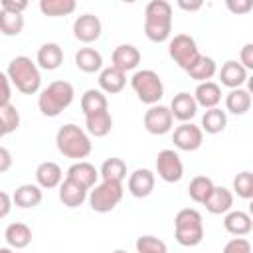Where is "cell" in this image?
Instances as JSON below:
<instances>
[{
  "label": "cell",
  "mask_w": 253,
  "mask_h": 253,
  "mask_svg": "<svg viewBox=\"0 0 253 253\" xmlns=\"http://www.w3.org/2000/svg\"><path fill=\"white\" fill-rule=\"evenodd\" d=\"M170 111H172V117L178 119L180 123H190L198 113L196 97L186 91H180L178 95H174V99L170 103Z\"/></svg>",
  "instance_id": "2e32d148"
},
{
  "label": "cell",
  "mask_w": 253,
  "mask_h": 253,
  "mask_svg": "<svg viewBox=\"0 0 253 253\" xmlns=\"http://www.w3.org/2000/svg\"><path fill=\"white\" fill-rule=\"evenodd\" d=\"M172 125H174V117H172L170 107L152 105V107L144 113V128H146L150 134L162 136V134L170 132Z\"/></svg>",
  "instance_id": "30bf717a"
},
{
  "label": "cell",
  "mask_w": 253,
  "mask_h": 253,
  "mask_svg": "<svg viewBox=\"0 0 253 253\" xmlns=\"http://www.w3.org/2000/svg\"><path fill=\"white\" fill-rule=\"evenodd\" d=\"M55 146L65 158H73L77 162L87 158L93 148L89 132L83 130L75 123H67V125L59 126V130L55 134Z\"/></svg>",
  "instance_id": "7a4b0ae2"
},
{
  "label": "cell",
  "mask_w": 253,
  "mask_h": 253,
  "mask_svg": "<svg viewBox=\"0 0 253 253\" xmlns=\"http://www.w3.org/2000/svg\"><path fill=\"white\" fill-rule=\"evenodd\" d=\"M81 111L85 117L93 115V113H101V111H109V101L107 95L101 89H87L81 95Z\"/></svg>",
  "instance_id": "f1b7e54d"
},
{
  "label": "cell",
  "mask_w": 253,
  "mask_h": 253,
  "mask_svg": "<svg viewBox=\"0 0 253 253\" xmlns=\"http://www.w3.org/2000/svg\"><path fill=\"white\" fill-rule=\"evenodd\" d=\"M154 182H156V178H154V172L152 170H148V168H136L132 174H128L126 190L134 198H146V196L152 194Z\"/></svg>",
  "instance_id": "4fadbf2b"
},
{
  "label": "cell",
  "mask_w": 253,
  "mask_h": 253,
  "mask_svg": "<svg viewBox=\"0 0 253 253\" xmlns=\"http://www.w3.org/2000/svg\"><path fill=\"white\" fill-rule=\"evenodd\" d=\"M194 97H196L198 107H204L206 111L208 109H215L219 105V101H221V87L215 81L198 83V87L194 91Z\"/></svg>",
  "instance_id": "d4e9b609"
},
{
  "label": "cell",
  "mask_w": 253,
  "mask_h": 253,
  "mask_svg": "<svg viewBox=\"0 0 253 253\" xmlns=\"http://www.w3.org/2000/svg\"><path fill=\"white\" fill-rule=\"evenodd\" d=\"M0 253H14L12 247H0Z\"/></svg>",
  "instance_id": "681fc988"
},
{
  "label": "cell",
  "mask_w": 253,
  "mask_h": 253,
  "mask_svg": "<svg viewBox=\"0 0 253 253\" xmlns=\"http://www.w3.org/2000/svg\"><path fill=\"white\" fill-rule=\"evenodd\" d=\"M12 166V154L6 146L0 148V172H8V168Z\"/></svg>",
  "instance_id": "f6af8a7d"
},
{
  "label": "cell",
  "mask_w": 253,
  "mask_h": 253,
  "mask_svg": "<svg viewBox=\"0 0 253 253\" xmlns=\"http://www.w3.org/2000/svg\"><path fill=\"white\" fill-rule=\"evenodd\" d=\"M126 85V73L109 65L105 67L101 73H99V89L103 93H109V95H117L125 89Z\"/></svg>",
  "instance_id": "44dd1931"
},
{
  "label": "cell",
  "mask_w": 253,
  "mask_h": 253,
  "mask_svg": "<svg viewBox=\"0 0 253 253\" xmlns=\"http://www.w3.org/2000/svg\"><path fill=\"white\" fill-rule=\"evenodd\" d=\"M156 174L168 184L180 182L184 176V164L180 160V154L172 148L160 150L156 156Z\"/></svg>",
  "instance_id": "9c48e42d"
},
{
  "label": "cell",
  "mask_w": 253,
  "mask_h": 253,
  "mask_svg": "<svg viewBox=\"0 0 253 253\" xmlns=\"http://www.w3.org/2000/svg\"><path fill=\"white\" fill-rule=\"evenodd\" d=\"M111 128H113V117L109 111H101V113H93L85 117V130L95 138L107 136Z\"/></svg>",
  "instance_id": "83f0119b"
},
{
  "label": "cell",
  "mask_w": 253,
  "mask_h": 253,
  "mask_svg": "<svg viewBox=\"0 0 253 253\" xmlns=\"http://www.w3.org/2000/svg\"><path fill=\"white\" fill-rule=\"evenodd\" d=\"M6 75L10 77L12 85L24 93V95H34L42 87V73L36 61L28 55H18L8 63Z\"/></svg>",
  "instance_id": "3957f363"
},
{
  "label": "cell",
  "mask_w": 253,
  "mask_h": 253,
  "mask_svg": "<svg viewBox=\"0 0 253 253\" xmlns=\"http://www.w3.org/2000/svg\"><path fill=\"white\" fill-rule=\"evenodd\" d=\"M4 241L12 249H24L32 243V229L22 221H14L4 229Z\"/></svg>",
  "instance_id": "cb8c5ba5"
},
{
  "label": "cell",
  "mask_w": 253,
  "mask_h": 253,
  "mask_svg": "<svg viewBox=\"0 0 253 253\" xmlns=\"http://www.w3.org/2000/svg\"><path fill=\"white\" fill-rule=\"evenodd\" d=\"M0 200H2V206H0V217H6L10 213V208H12V200L8 192H0Z\"/></svg>",
  "instance_id": "bcb514c9"
},
{
  "label": "cell",
  "mask_w": 253,
  "mask_h": 253,
  "mask_svg": "<svg viewBox=\"0 0 253 253\" xmlns=\"http://www.w3.org/2000/svg\"><path fill=\"white\" fill-rule=\"evenodd\" d=\"M75 0H42L40 2V10L43 16L49 18H59V16H67L75 10Z\"/></svg>",
  "instance_id": "e575fe53"
},
{
  "label": "cell",
  "mask_w": 253,
  "mask_h": 253,
  "mask_svg": "<svg viewBox=\"0 0 253 253\" xmlns=\"http://www.w3.org/2000/svg\"><path fill=\"white\" fill-rule=\"evenodd\" d=\"M87 198H89V190L83 188L81 184H77V182H73L69 178H65L61 182V186H59V200H61L63 206L79 208Z\"/></svg>",
  "instance_id": "7402d4cb"
},
{
  "label": "cell",
  "mask_w": 253,
  "mask_h": 253,
  "mask_svg": "<svg viewBox=\"0 0 253 253\" xmlns=\"http://www.w3.org/2000/svg\"><path fill=\"white\" fill-rule=\"evenodd\" d=\"M0 83H2V101H0V107L2 105H8L10 103V97H12V93H10V77L6 75V73H2L0 75Z\"/></svg>",
  "instance_id": "ee69618b"
},
{
  "label": "cell",
  "mask_w": 253,
  "mask_h": 253,
  "mask_svg": "<svg viewBox=\"0 0 253 253\" xmlns=\"http://www.w3.org/2000/svg\"><path fill=\"white\" fill-rule=\"evenodd\" d=\"M123 184L121 182H99L95 188L89 190V206L93 211H99V213H107V211H113L119 202L123 200Z\"/></svg>",
  "instance_id": "52a82bcc"
},
{
  "label": "cell",
  "mask_w": 253,
  "mask_h": 253,
  "mask_svg": "<svg viewBox=\"0 0 253 253\" xmlns=\"http://www.w3.org/2000/svg\"><path fill=\"white\" fill-rule=\"evenodd\" d=\"M130 87L136 93L138 101L144 105H158V101L164 97V83L160 75L152 69H138L130 77Z\"/></svg>",
  "instance_id": "8992f818"
},
{
  "label": "cell",
  "mask_w": 253,
  "mask_h": 253,
  "mask_svg": "<svg viewBox=\"0 0 253 253\" xmlns=\"http://www.w3.org/2000/svg\"><path fill=\"white\" fill-rule=\"evenodd\" d=\"M233 192L243 200H253V172H239L233 178Z\"/></svg>",
  "instance_id": "74e56055"
},
{
  "label": "cell",
  "mask_w": 253,
  "mask_h": 253,
  "mask_svg": "<svg viewBox=\"0 0 253 253\" xmlns=\"http://www.w3.org/2000/svg\"><path fill=\"white\" fill-rule=\"evenodd\" d=\"M75 67L83 73L103 71V55L95 47H79L75 53Z\"/></svg>",
  "instance_id": "484cf974"
},
{
  "label": "cell",
  "mask_w": 253,
  "mask_h": 253,
  "mask_svg": "<svg viewBox=\"0 0 253 253\" xmlns=\"http://www.w3.org/2000/svg\"><path fill=\"white\" fill-rule=\"evenodd\" d=\"M213 188H215V184L211 182V178H208V176H196V178H192V182H190V186H188V196L196 202V204H206V200L210 198V194L213 192Z\"/></svg>",
  "instance_id": "d6a6232c"
},
{
  "label": "cell",
  "mask_w": 253,
  "mask_h": 253,
  "mask_svg": "<svg viewBox=\"0 0 253 253\" xmlns=\"http://www.w3.org/2000/svg\"><path fill=\"white\" fill-rule=\"evenodd\" d=\"M101 32H103L101 20H99L95 14H81V16H77L75 22H73V36H75V40H79L81 43L97 42V40L101 38Z\"/></svg>",
  "instance_id": "7c38bea8"
},
{
  "label": "cell",
  "mask_w": 253,
  "mask_h": 253,
  "mask_svg": "<svg viewBox=\"0 0 253 253\" xmlns=\"http://www.w3.org/2000/svg\"><path fill=\"white\" fill-rule=\"evenodd\" d=\"M18 126H20V113H18V109L12 103L2 105L0 107V134L6 136L10 132L18 130Z\"/></svg>",
  "instance_id": "d590c367"
},
{
  "label": "cell",
  "mask_w": 253,
  "mask_h": 253,
  "mask_svg": "<svg viewBox=\"0 0 253 253\" xmlns=\"http://www.w3.org/2000/svg\"><path fill=\"white\" fill-rule=\"evenodd\" d=\"M247 91H249V95L253 97V75L247 77Z\"/></svg>",
  "instance_id": "c3c4849f"
},
{
  "label": "cell",
  "mask_w": 253,
  "mask_h": 253,
  "mask_svg": "<svg viewBox=\"0 0 253 253\" xmlns=\"http://www.w3.org/2000/svg\"><path fill=\"white\" fill-rule=\"evenodd\" d=\"M12 198H14V204L22 210L38 208L42 204V188L38 184H22L16 188Z\"/></svg>",
  "instance_id": "4316f807"
},
{
  "label": "cell",
  "mask_w": 253,
  "mask_h": 253,
  "mask_svg": "<svg viewBox=\"0 0 253 253\" xmlns=\"http://www.w3.org/2000/svg\"><path fill=\"white\" fill-rule=\"evenodd\" d=\"M172 34V4L166 0H152L144 8V36L162 43Z\"/></svg>",
  "instance_id": "6da1fadb"
},
{
  "label": "cell",
  "mask_w": 253,
  "mask_h": 253,
  "mask_svg": "<svg viewBox=\"0 0 253 253\" xmlns=\"http://www.w3.org/2000/svg\"><path fill=\"white\" fill-rule=\"evenodd\" d=\"M36 63H38V67H42V69H45V71L57 69V67L63 63V49H61V45L55 43V42L43 43V45L38 49Z\"/></svg>",
  "instance_id": "ffe728a7"
},
{
  "label": "cell",
  "mask_w": 253,
  "mask_h": 253,
  "mask_svg": "<svg viewBox=\"0 0 253 253\" xmlns=\"http://www.w3.org/2000/svg\"><path fill=\"white\" fill-rule=\"evenodd\" d=\"M223 227L227 233H231L235 237H243L253 229V217L249 215V211L231 210L223 217Z\"/></svg>",
  "instance_id": "d6986e66"
},
{
  "label": "cell",
  "mask_w": 253,
  "mask_h": 253,
  "mask_svg": "<svg viewBox=\"0 0 253 253\" xmlns=\"http://www.w3.org/2000/svg\"><path fill=\"white\" fill-rule=\"evenodd\" d=\"M174 237L182 247H196L204 239L202 213L194 208H184L174 217Z\"/></svg>",
  "instance_id": "5b68a950"
},
{
  "label": "cell",
  "mask_w": 253,
  "mask_h": 253,
  "mask_svg": "<svg viewBox=\"0 0 253 253\" xmlns=\"http://www.w3.org/2000/svg\"><path fill=\"white\" fill-rule=\"evenodd\" d=\"M204 206H206V210H208L210 213H213V215L227 213V211H231V208H233V194H231V190H227V188H223V186H215Z\"/></svg>",
  "instance_id": "603a6c76"
},
{
  "label": "cell",
  "mask_w": 253,
  "mask_h": 253,
  "mask_svg": "<svg viewBox=\"0 0 253 253\" xmlns=\"http://www.w3.org/2000/svg\"><path fill=\"white\" fill-rule=\"evenodd\" d=\"M227 126V115L221 109H208L202 117V130L208 134H217Z\"/></svg>",
  "instance_id": "836d02e7"
},
{
  "label": "cell",
  "mask_w": 253,
  "mask_h": 253,
  "mask_svg": "<svg viewBox=\"0 0 253 253\" xmlns=\"http://www.w3.org/2000/svg\"><path fill=\"white\" fill-rule=\"evenodd\" d=\"M168 55L174 59V63L178 67H182L184 71H188L196 61L198 57L202 55L200 49H198V43L192 36L188 34H178L170 40L168 43Z\"/></svg>",
  "instance_id": "ba28073f"
},
{
  "label": "cell",
  "mask_w": 253,
  "mask_h": 253,
  "mask_svg": "<svg viewBox=\"0 0 253 253\" xmlns=\"http://www.w3.org/2000/svg\"><path fill=\"white\" fill-rule=\"evenodd\" d=\"M239 63L245 69L253 71V43H245L241 47V51H239Z\"/></svg>",
  "instance_id": "7bdbcfd3"
},
{
  "label": "cell",
  "mask_w": 253,
  "mask_h": 253,
  "mask_svg": "<svg viewBox=\"0 0 253 253\" xmlns=\"http://www.w3.org/2000/svg\"><path fill=\"white\" fill-rule=\"evenodd\" d=\"M225 8L235 16H243L253 10V0H225Z\"/></svg>",
  "instance_id": "60d3db41"
},
{
  "label": "cell",
  "mask_w": 253,
  "mask_h": 253,
  "mask_svg": "<svg viewBox=\"0 0 253 253\" xmlns=\"http://www.w3.org/2000/svg\"><path fill=\"white\" fill-rule=\"evenodd\" d=\"M113 253H126V251H125V249H115Z\"/></svg>",
  "instance_id": "816d5d0a"
},
{
  "label": "cell",
  "mask_w": 253,
  "mask_h": 253,
  "mask_svg": "<svg viewBox=\"0 0 253 253\" xmlns=\"http://www.w3.org/2000/svg\"><path fill=\"white\" fill-rule=\"evenodd\" d=\"M249 215L253 217V200H249Z\"/></svg>",
  "instance_id": "f907efd6"
},
{
  "label": "cell",
  "mask_w": 253,
  "mask_h": 253,
  "mask_svg": "<svg viewBox=\"0 0 253 253\" xmlns=\"http://www.w3.org/2000/svg\"><path fill=\"white\" fill-rule=\"evenodd\" d=\"M223 253H251V243L245 237H233L223 245Z\"/></svg>",
  "instance_id": "ab89813d"
},
{
  "label": "cell",
  "mask_w": 253,
  "mask_h": 253,
  "mask_svg": "<svg viewBox=\"0 0 253 253\" xmlns=\"http://www.w3.org/2000/svg\"><path fill=\"white\" fill-rule=\"evenodd\" d=\"M101 178L107 180V182H121L126 178V164L123 158H117V156H111L107 158L103 164H101V170H99Z\"/></svg>",
  "instance_id": "1f68e13d"
},
{
  "label": "cell",
  "mask_w": 253,
  "mask_h": 253,
  "mask_svg": "<svg viewBox=\"0 0 253 253\" xmlns=\"http://www.w3.org/2000/svg\"><path fill=\"white\" fill-rule=\"evenodd\" d=\"M178 6H180L182 10H186V12H196V10H200V8L204 6V2H202V0H194V2L178 0Z\"/></svg>",
  "instance_id": "7dc6e473"
},
{
  "label": "cell",
  "mask_w": 253,
  "mask_h": 253,
  "mask_svg": "<svg viewBox=\"0 0 253 253\" xmlns=\"http://www.w3.org/2000/svg\"><path fill=\"white\" fill-rule=\"evenodd\" d=\"M24 30V16L0 10V32L4 36H18Z\"/></svg>",
  "instance_id": "8d00e7d4"
},
{
  "label": "cell",
  "mask_w": 253,
  "mask_h": 253,
  "mask_svg": "<svg viewBox=\"0 0 253 253\" xmlns=\"http://www.w3.org/2000/svg\"><path fill=\"white\" fill-rule=\"evenodd\" d=\"M111 61H113L111 63L113 67H117V69H121V71L126 73V71H132V69L138 67V63H140V51L132 43H121V45H117L113 49Z\"/></svg>",
  "instance_id": "5bb4252c"
},
{
  "label": "cell",
  "mask_w": 253,
  "mask_h": 253,
  "mask_svg": "<svg viewBox=\"0 0 253 253\" xmlns=\"http://www.w3.org/2000/svg\"><path fill=\"white\" fill-rule=\"evenodd\" d=\"M251 101H253V97L249 95L247 89H241V87L231 89L225 97V109L233 115H245L251 107Z\"/></svg>",
  "instance_id": "4dcf8cb0"
},
{
  "label": "cell",
  "mask_w": 253,
  "mask_h": 253,
  "mask_svg": "<svg viewBox=\"0 0 253 253\" xmlns=\"http://www.w3.org/2000/svg\"><path fill=\"white\" fill-rule=\"evenodd\" d=\"M172 142L178 150H186V152H194L202 146L204 142V130L202 126L194 125V123H182L180 126L174 128L172 134Z\"/></svg>",
  "instance_id": "8fae6325"
},
{
  "label": "cell",
  "mask_w": 253,
  "mask_h": 253,
  "mask_svg": "<svg viewBox=\"0 0 253 253\" xmlns=\"http://www.w3.org/2000/svg\"><path fill=\"white\" fill-rule=\"evenodd\" d=\"M36 182L40 188H45V190H51V188H59L61 182H63V170L57 162H42L38 168H36Z\"/></svg>",
  "instance_id": "ac0fdd59"
},
{
  "label": "cell",
  "mask_w": 253,
  "mask_h": 253,
  "mask_svg": "<svg viewBox=\"0 0 253 253\" xmlns=\"http://www.w3.org/2000/svg\"><path fill=\"white\" fill-rule=\"evenodd\" d=\"M73 97H75L73 85L69 81L57 79V81H51L45 89L40 91L38 109L42 111L43 117H57L73 103Z\"/></svg>",
  "instance_id": "277c9868"
},
{
  "label": "cell",
  "mask_w": 253,
  "mask_h": 253,
  "mask_svg": "<svg viewBox=\"0 0 253 253\" xmlns=\"http://www.w3.org/2000/svg\"><path fill=\"white\" fill-rule=\"evenodd\" d=\"M26 8H28V2L26 0H2L0 2V10L14 12V14H22Z\"/></svg>",
  "instance_id": "b9f144b4"
},
{
  "label": "cell",
  "mask_w": 253,
  "mask_h": 253,
  "mask_svg": "<svg viewBox=\"0 0 253 253\" xmlns=\"http://www.w3.org/2000/svg\"><path fill=\"white\" fill-rule=\"evenodd\" d=\"M99 176H101L99 170H97L91 162L79 160V162H73V164L67 168V176H65V178H69V180L81 184L83 188L91 190V188L97 186V178H99Z\"/></svg>",
  "instance_id": "9a60e30c"
},
{
  "label": "cell",
  "mask_w": 253,
  "mask_h": 253,
  "mask_svg": "<svg viewBox=\"0 0 253 253\" xmlns=\"http://www.w3.org/2000/svg\"><path fill=\"white\" fill-rule=\"evenodd\" d=\"M134 247H136V253H168L166 243L154 235H140Z\"/></svg>",
  "instance_id": "f35d334b"
},
{
  "label": "cell",
  "mask_w": 253,
  "mask_h": 253,
  "mask_svg": "<svg viewBox=\"0 0 253 253\" xmlns=\"http://www.w3.org/2000/svg\"><path fill=\"white\" fill-rule=\"evenodd\" d=\"M192 79H196L198 83H206V81H211V77L217 73V65L213 61V57L210 55H200L198 61L186 71Z\"/></svg>",
  "instance_id": "f546056e"
},
{
  "label": "cell",
  "mask_w": 253,
  "mask_h": 253,
  "mask_svg": "<svg viewBox=\"0 0 253 253\" xmlns=\"http://www.w3.org/2000/svg\"><path fill=\"white\" fill-rule=\"evenodd\" d=\"M219 81L223 87H229V91L239 89L243 83H247V69L239 61L227 59L219 69Z\"/></svg>",
  "instance_id": "e0dca14e"
}]
</instances>
